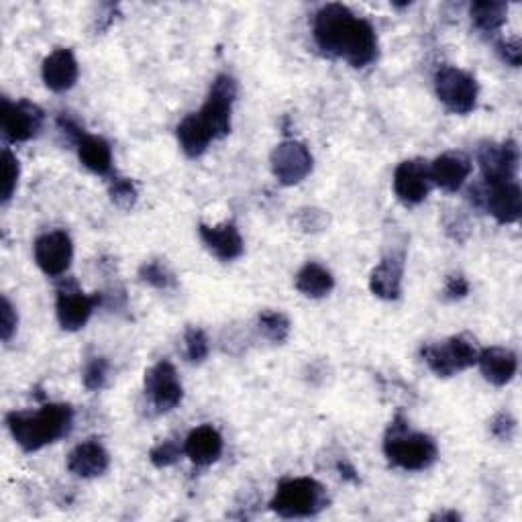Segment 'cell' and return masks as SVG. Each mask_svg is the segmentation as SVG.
Listing matches in <instances>:
<instances>
[{"instance_id":"obj_1","label":"cell","mask_w":522,"mask_h":522,"mask_svg":"<svg viewBox=\"0 0 522 522\" xmlns=\"http://www.w3.org/2000/svg\"><path fill=\"white\" fill-rule=\"evenodd\" d=\"M312 33L325 54L345 60L353 68H365L378 58L376 29L345 5L333 3L319 9Z\"/></svg>"},{"instance_id":"obj_2","label":"cell","mask_w":522,"mask_h":522,"mask_svg":"<svg viewBox=\"0 0 522 522\" xmlns=\"http://www.w3.org/2000/svg\"><path fill=\"white\" fill-rule=\"evenodd\" d=\"M7 427L21 449L39 451L70 435L74 410L70 404H45L35 412L15 410L7 416Z\"/></svg>"},{"instance_id":"obj_3","label":"cell","mask_w":522,"mask_h":522,"mask_svg":"<svg viewBox=\"0 0 522 522\" xmlns=\"http://www.w3.org/2000/svg\"><path fill=\"white\" fill-rule=\"evenodd\" d=\"M384 453L392 465L406 472H421L437 461L439 449L433 437L410 431L408 421L398 414L386 433Z\"/></svg>"},{"instance_id":"obj_4","label":"cell","mask_w":522,"mask_h":522,"mask_svg":"<svg viewBox=\"0 0 522 522\" xmlns=\"http://www.w3.org/2000/svg\"><path fill=\"white\" fill-rule=\"evenodd\" d=\"M329 504L327 490L321 482L312 478H290L284 480L274 500L270 502L272 510L282 518H304L315 516Z\"/></svg>"},{"instance_id":"obj_5","label":"cell","mask_w":522,"mask_h":522,"mask_svg":"<svg viewBox=\"0 0 522 522\" xmlns=\"http://www.w3.org/2000/svg\"><path fill=\"white\" fill-rule=\"evenodd\" d=\"M421 355L439 378H451L478 363L480 349L469 335H455L447 341L425 345Z\"/></svg>"},{"instance_id":"obj_6","label":"cell","mask_w":522,"mask_h":522,"mask_svg":"<svg viewBox=\"0 0 522 522\" xmlns=\"http://www.w3.org/2000/svg\"><path fill=\"white\" fill-rule=\"evenodd\" d=\"M472 200L478 206H484L486 211L502 225L516 223L522 213V192L516 180H498L484 182L482 186L472 188Z\"/></svg>"},{"instance_id":"obj_7","label":"cell","mask_w":522,"mask_h":522,"mask_svg":"<svg viewBox=\"0 0 522 522\" xmlns=\"http://www.w3.org/2000/svg\"><path fill=\"white\" fill-rule=\"evenodd\" d=\"M435 90L439 100L455 115H467L478 104V82L472 74H467L453 66H443L435 76Z\"/></svg>"},{"instance_id":"obj_8","label":"cell","mask_w":522,"mask_h":522,"mask_svg":"<svg viewBox=\"0 0 522 522\" xmlns=\"http://www.w3.org/2000/svg\"><path fill=\"white\" fill-rule=\"evenodd\" d=\"M235 98H237V82L235 78L223 74L213 82L211 92L206 96V102L198 111V117L208 127V131L213 133L215 139H221L231 131V111Z\"/></svg>"},{"instance_id":"obj_9","label":"cell","mask_w":522,"mask_h":522,"mask_svg":"<svg viewBox=\"0 0 522 522\" xmlns=\"http://www.w3.org/2000/svg\"><path fill=\"white\" fill-rule=\"evenodd\" d=\"M0 125H3V133L11 143H23L41 131L43 111L29 100L11 102L9 98H3Z\"/></svg>"},{"instance_id":"obj_10","label":"cell","mask_w":522,"mask_h":522,"mask_svg":"<svg viewBox=\"0 0 522 522\" xmlns=\"http://www.w3.org/2000/svg\"><path fill=\"white\" fill-rule=\"evenodd\" d=\"M145 392L160 412H170L182 402L184 390L172 361L162 359L145 372Z\"/></svg>"},{"instance_id":"obj_11","label":"cell","mask_w":522,"mask_h":522,"mask_svg":"<svg viewBox=\"0 0 522 522\" xmlns=\"http://www.w3.org/2000/svg\"><path fill=\"white\" fill-rule=\"evenodd\" d=\"M33 253L41 272L51 278H58L66 274L72 264L74 245L66 231H49L37 237Z\"/></svg>"},{"instance_id":"obj_12","label":"cell","mask_w":522,"mask_h":522,"mask_svg":"<svg viewBox=\"0 0 522 522\" xmlns=\"http://www.w3.org/2000/svg\"><path fill=\"white\" fill-rule=\"evenodd\" d=\"M102 302V294H84L76 282L64 284L58 290L56 312L62 329L80 331L92 317L94 308Z\"/></svg>"},{"instance_id":"obj_13","label":"cell","mask_w":522,"mask_h":522,"mask_svg":"<svg viewBox=\"0 0 522 522\" xmlns=\"http://www.w3.org/2000/svg\"><path fill=\"white\" fill-rule=\"evenodd\" d=\"M270 164L280 184L294 186L312 172V153L300 141H284L272 151Z\"/></svg>"},{"instance_id":"obj_14","label":"cell","mask_w":522,"mask_h":522,"mask_svg":"<svg viewBox=\"0 0 522 522\" xmlns=\"http://www.w3.org/2000/svg\"><path fill=\"white\" fill-rule=\"evenodd\" d=\"M429 164L423 160H406L394 172V192L404 204H419L431 192Z\"/></svg>"},{"instance_id":"obj_15","label":"cell","mask_w":522,"mask_h":522,"mask_svg":"<svg viewBox=\"0 0 522 522\" xmlns=\"http://www.w3.org/2000/svg\"><path fill=\"white\" fill-rule=\"evenodd\" d=\"M520 162V153L514 141L502 145L486 143L478 149V164L484 172V182L514 180Z\"/></svg>"},{"instance_id":"obj_16","label":"cell","mask_w":522,"mask_h":522,"mask_svg":"<svg viewBox=\"0 0 522 522\" xmlns=\"http://www.w3.org/2000/svg\"><path fill=\"white\" fill-rule=\"evenodd\" d=\"M472 170L474 164L463 151H447L429 166L431 182L445 192H457Z\"/></svg>"},{"instance_id":"obj_17","label":"cell","mask_w":522,"mask_h":522,"mask_svg":"<svg viewBox=\"0 0 522 522\" xmlns=\"http://www.w3.org/2000/svg\"><path fill=\"white\" fill-rule=\"evenodd\" d=\"M111 465L109 451L102 447L100 441L88 439L74 447V451L68 455V469L78 478H98L107 472Z\"/></svg>"},{"instance_id":"obj_18","label":"cell","mask_w":522,"mask_h":522,"mask_svg":"<svg viewBox=\"0 0 522 522\" xmlns=\"http://www.w3.org/2000/svg\"><path fill=\"white\" fill-rule=\"evenodd\" d=\"M43 82L49 90L54 92H66L70 90L78 80V62L70 49H56L43 60L41 66Z\"/></svg>"},{"instance_id":"obj_19","label":"cell","mask_w":522,"mask_h":522,"mask_svg":"<svg viewBox=\"0 0 522 522\" xmlns=\"http://www.w3.org/2000/svg\"><path fill=\"white\" fill-rule=\"evenodd\" d=\"M198 233L204 247L221 261H233L243 253V237L233 223H223L215 227L200 225Z\"/></svg>"},{"instance_id":"obj_20","label":"cell","mask_w":522,"mask_h":522,"mask_svg":"<svg viewBox=\"0 0 522 522\" xmlns=\"http://www.w3.org/2000/svg\"><path fill=\"white\" fill-rule=\"evenodd\" d=\"M184 453L196 465H211L223 453V437L215 427L202 425L186 437Z\"/></svg>"},{"instance_id":"obj_21","label":"cell","mask_w":522,"mask_h":522,"mask_svg":"<svg viewBox=\"0 0 522 522\" xmlns=\"http://www.w3.org/2000/svg\"><path fill=\"white\" fill-rule=\"evenodd\" d=\"M478 365L484 378L494 386H506L518 370V359L510 349L488 347L478 355Z\"/></svg>"},{"instance_id":"obj_22","label":"cell","mask_w":522,"mask_h":522,"mask_svg":"<svg viewBox=\"0 0 522 522\" xmlns=\"http://www.w3.org/2000/svg\"><path fill=\"white\" fill-rule=\"evenodd\" d=\"M402 276H404V257L402 255H386L374 268L370 278V290L384 300H396L402 292Z\"/></svg>"},{"instance_id":"obj_23","label":"cell","mask_w":522,"mask_h":522,"mask_svg":"<svg viewBox=\"0 0 522 522\" xmlns=\"http://www.w3.org/2000/svg\"><path fill=\"white\" fill-rule=\"evenodd\" d=\"M76 145H78V155H80V162L84 164V168H88L90 172H94L98 176H107L111 172L113 151H111V145L102 137L84 133Z\"/></svg>"},{"instance_id":"obj_24","label":"cell","mask_w":522,"mask_h":522,"mask_svg":"<svg viewBox=\"0 0 522 522\" xmlns=\"http://www.w3.org/2000/svg\"><path fill=\"white\" fill-rule=\"evenodd\" d=\"M176 133H178L180 147L188 155V158H200V155L208 149V145H211V141H215L213 133L208 131V127L202 123L198 113L188 115L178 125Z\"/></svg>"},{"instance_id":"obj_25","label":"cell","mask_w":522,"mask_h":522,"mask_svg":"<svg viewBox=\"0 0 522 522\" xmlns=\"http://www.w3.org/2000/svg\"><path fill=\"white\" fill-rule=\"evenodd\" d=\"M335 288L333 274L315 261H308L296 274V290L308 298H323Z\"/></svg>"},{"instance_id":"obj_26","label":"cell","mask_w":522,"mask_h":522,"mask_svg":"<svg viewBox=\"0 0 522 522\" xmlns=\"http://www.w3.org/2000/svg\"><path fill=\"white\" fill-rule=\"evenodd\" d=\"M508 7L504 3H488V0H480L469 7V17L482 33H496L506 23Z\"/></svg>"},{"instance_id":"obj_27","label":"cell","mask_w":522,"mask_h":522,"mask_svg":"<svg viewBox=\"0 0 522 522\" xmlns=\"http://www.w3.org/2000/svg\"><path fill=\"white\" fill-rule=\"evenodd\" d=\"M257 329L272 343H284L290 335V321L280 310H264L257 317Z\"/></svg>"},{"instance_id":"obj_28","label":"cell","mask_w":522,"mask_h":522,"mask_svg":"<svg viewBox=\"0 0 522 522\" xmlns=\"http://www.w3.org/2000/svg\"><path fill=\"white\" fill-rule=\"evenodd\" d=\"M139 278L143 282H147L149 286L160 288V290H168V288L176 286V278H174L172 270L160 259L145 261V264L139 268Z\"/></svg>"},{"instance_id":"obj_29","label":"cell","mask_w":522,"mask_h":522,"mask_svg":"<svg viewBox=\"0 0 522 522\" xmlns=\"http://www.w3.org/2000/svg\"><path fill=\"white\" fill-rule=\"evenodd\" d=\"M107 380H109V361L104 357H92L84 365V372H82L84 388L90 392H98L107 386Z\"/></svg>"},{"instance_id":"obj_30","label":"cell","mask_w":522,"mask_h":522,"mask_svg":"<svg viewBox=\"0 0 522 522\" xmlns=\"http://www.w3.org/2000/svg\"><path fill=\"white\" fill-rule=\"evenodd\" d=\"M208 349H211V345H208V339L202 329H196V327L186 329L184 355L190 363H202L208 357Z\"/></svg>"},{"instance_id":"obj_31","label":"cell","mask_w":522,"mask_h":522,"mask_svg":"<svg viewBox=\"0 0 522 522\" xmlns=\"http://www.w3.org/2000/svg\"><path fill=\"white\" fill-rule=\"evenodd\" d=\"M3 202H9L17 190V184H19V176H21V166H19V160L17 155L5 147L3 151Z\"/></svg>"},{"instance_id":"obj_32","label":"cell","mask_w":522,"mask_h":522,"mask_svg":"<svg viewBox=\"0 0 522 522\" xmlns=\"http://www.w3.org/2000/svg\"><path fill=\"white\" fill-rule=\"evenodd\" d=\"M182 453H184V445L176 443L174 439H168V441H162L151 449L149 459L155 467H170L180 459Z\"/></svg>"},{"instance_id":"obj_33","label":"cell","mask_w":522,"mask_h":522,"mask_svg":"<svg viewBox=\"0 0 522 522\" xmlns=\"http://www.w3.org/2000/svg\"><path fill=\"white\" fill-rule=\"evenodd\" d=\"M111 200L121 208H131L137 202V186L129 178H113Z\"/></svg>"},{"instance_id":"obj_34","label":"cell","mask_w":522,"mask_h":522,"mask_svg":"<svg viewBox=\"0 0 522 522\" xmlns=\"http://www.w3.org/2000/svg\"><path fill=\"white\" fill-rule=\"evenodd\" d=\"M19 325V317H17V310L11 304V300L7 296H3V306H0V337L3 341H11V337L15 335Z\"/></svg>"},{"instance_id":"obj_35","label":"cell","mask_w":522,"mask_h":522,"mask_svg":"<svg viewBox=\"0 0 522 522\" xmlns=\"http://www.w3.org/2000/svg\"><path fill=\"white\" fill-rule=\"evenodd\" d=\"M514 429H516V423H514V419H512V416H510L508 412H498V414L494 416V419H492V423H490L492 435L498 437L500 441L512 439Z\"/></svg>"},{"instance_id":"obj_36","label":"cell","mask_w":522,"mask_h":522,"mask_svg":"<svg viewBox=\"0 0 522 522\" xmlns=\"http://www.w3.org/2000/svg\"><path fill=\"white\" fill-rule=\"evenodd\" d=\"M500 58L512 66V68H518L520 62H522V45H520V39H510V41H500L496 45Z\"/></svg>"},{"instance_id":"obj_37","label":"cell","mask_w":522,"mask_h":522,"mask_svg":"<svg viewBox=\"0 0 522 522\" xmlns=\"http://www.w3.org/2000/svg\"><path fill=\"white\" fill-rule=\"evenodd\" d=\"M467 292H469V284H467V280H465L461 274L449 276V280H447V284H445V294H447V298L457 300V298L467 296Z\"/></svg>"},{"instance_id":"obj_38","label":"cell","mask_w":522,"mask_h":522,"mask_svg":"<svg viewBox=\"0 0 522 522\" xmlns=\"http://www.w3.org/2000/svg\"><path fill=\"white\" fill-rule=\"evenodd\" d=\"M433 518H441V520H447V518H449V520H459V514H455V512H453V514H437V516H433Z\"/></svg>"}]
</instances>
